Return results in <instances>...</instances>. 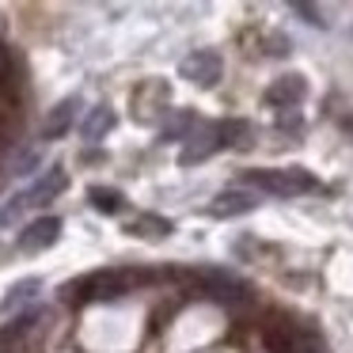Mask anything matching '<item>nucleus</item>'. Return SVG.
<instances>
[{"mask_svg":"<svg viewBox=\"0 0 353 353\" xmlns=\"http://www.w3.org/2000/svg\"><path fill=\"white\" fill-rule=\"evenodd\" d=\"M65 186H69V175H65V168L57 163V168H50L34 186H27V190H23L27 209H31V205H50V201H54L57 194H65Z\"/></svg>","mask_w":353,"mask_h":353,"instance_id":"8","label":"nucleus"},{"mask_svg":"<svg viewBox=\"0 0 353 353\" xmlns=\"http://www.w3.org/2000/svg\"><path fill=\"white\" fill-rule=\"evenodd\" d=\"M141 281H145V274L114 266V270H95V274L65 285V292H69V300H80V304H88V300H118L125 292H133V285Z\"/></svg>","mask_w":353,"mask_h":353,"instance_id":"1","label":"nucleus"},{"mask_svg":"<svg viewBox=\"0 0 353 353\" xmlns=\"http://www.w3.org/2000/svg\"><path fill=\"white\" fill-rule=\"evenodd\" d=\"M243 183L259 186L262 194H274V198H300V194H312L315 175L304 168H262V171H247Z\"/></svg>","mask_w":353,"mask_h":353,"instance_id":"2","label":"nucleus"},{"mask_svg":"<svg viewBox=\"0 0 353 353\" xmlns=\"http://www.w3.org/2000/svg\"><path fill=\"white\" fill-rule=\"evenodd\" d=\"M88 198H92V205L99 209V213H118V209H122V194L118 190H110V186H92V190H88Z\"/></svg>","mask_w":353,"mask_h":353,"instance_id":"13","label":"nucleus"},{"mask_svg":"<svg viewBox=\"0 0 353 353\" xmlns=\"http://www.w3.org/2000/svg\"><path fill=\"white\" fill-rule=\"evenodd\" d=\"M259 342L266 353H304V334L289 315H274L270 323H262Z\"/></svg>","mask_w":353,"mask_h":353,"instance_id":"3","label":"nucleus"},{"mask_svg":"<svg viewBox=\"0 0 353 353\" xmlns=\"http://www.w3.org/2000/svg\"><path fill=\"white\" fill-rule=\"evenodd\" d=\"M221 72H224V61L213 50H194V54L183 57V65H179V77L198 84V88H213L216 80H221Z\"/></svg>","mask_w":353,"mask_h":353,"instance_id":"4","label":"nucleus"},{"mask_svg":"<svg viewBox=\"0 0 353 353\" xmlns=\"http://www.w3.org/2000/svg\"><path fill=\"white\" fill-rule=\"evenodd\" d=\"M110 130H114V114H110V107L88 110V118L80 122V137H84V141H103Z\"/></svg>","mask_w":353,"mask_h":353,"instance_id":"11","label":"nucleus"},{"mask_svg":"<svg viewBox=\"0 0 353 353\" xmlns=\"http://www.w3.org/2000/svg\"><path fill=\"white\" fill-rule=\"evenodd\" d=\"M292 12H296V16H307V23H312V27H327V19H323L312 4H292Z\"/></svg>","mask_w":353,"mask_h":353,"instance_id":"14","label":"nucleus"},{"mask_svg":"<svg viewBox=\"0 0 353 353\" xmlns=\"http://www.w3.org/2000/svg\"><path fill=\"white\" fill-rule=\"evenodd\" d=\"M254 205H259V198H254V194H243V190H224V194H216L213 213H216V216H239V213H251Z\"/></svg>","mask_w":353,"mask_h":353,"instance_id":"10","label":"nucleus"},{"mask_svg":"<svg viewBox=\"0 0 353 353\" xmlns=\"http://www.w3.org/2000/svg\"><path fill=\"white\" fill-rule=\"evenodd\" d=\"M190 145L183 148V156L179 160L183 163H198V160H209V156L216 152V148H224V137H221V122H201V125H194V133L190 137Z\"/></svg>","mask_w":353,"mask_h":353,"instance_id":"6","label":"nucleus"},{"mask_svg":"<svg viewBox=\"0 0 353 353\" xmlns=\"http://www.w3.org/2000/svg\"><path fill=\"white\" fill-rule=\"evenodd\" d=\"M39 289H42V277H23V281H16V285L8 289V296L0 300V312H12V307L27 304V300H31Z\"/></svg>","mask_w":353,"mask_h":353,"instance_id":"12","label":"nucleus"},{"mask_svg":"<svg viewBox=\"0 0 353 353\" xmlns=\"http://www.w3.org/2000/svg\"><path fill=\"white\" fill-rule=\"evenodd\" d=\"M57 236H61V221H57V216H39V221H31L19 232L16 247L23 254H39V251H46V247H54Z\"/></svg>","mask_w":353,"mask_h":353,"instance_id":"5","label":"nucleus"},{"mask_svg":"<svg viewBox=\"0 0 353 353\" xmlns=\"http://www.w3.org/2000/svg\"><path fill=\"white\" fill-rule=\"evenodd\" d=\"M77 110H80V95H69V99H61L54 110H50L46 125H42V137H46V141H57L61 133H69V125L77 122Z\"/></svg>","mask_w":353,"mask_h":353,"instance_id":"9","label":"nucleus"},{"mask_svg":"<svg viewBox=\"0 0 353 353\" xmlns=\"http://www.w3.org/2000/svg\"><path fill=\"white\" fill-rule=\"evenodd\" d=\"M304 95H307L304 77H300V72H292V77H277L274 84L266 88V95H262V99H266L270 107H277V110H292V107H300V103H304Z\"/></svg>","mask_w":353,"mask_h":353,"instance_id":"7","label":"nucleus"}]
</instances>
